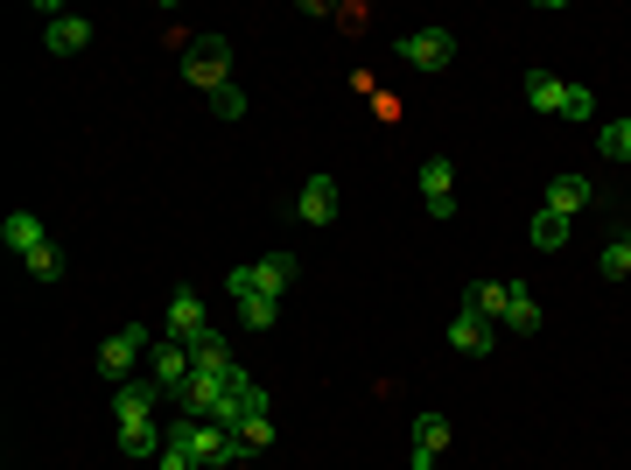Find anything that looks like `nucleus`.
<instances>
[{
  "mask_svg": "<svg viewBox=\"0 0 631 470\" xmlns=\"http://www.w3.org/2000/svg\"><path fill=\"white\" fill-rule=\"evenodd\" d=\"M155 401H162L155 380H127L120 393H112V415H120V449H127V457H162L168 428H155Z\"/></svg>",
  "mask_w": 631,
  "mask_h": 470,
  "instance_id": "obj_1",
  "label": "nucleus"
},
{
  "mask_svg": "<svg viewBox=\"0 0 631 470\" xmlns=\"http://www.w3.org/2000/svg\"><path fill=\"white\" fill-rule=\"evenodd\" d=\"M568 225H576V218H562V211H547V204H541V211H533V247H568Z\"/></svg>",
  "mask_w": 631,
  "mask_h": 470,
  "instance_id": "obj_21",
  "label": "nucleus"
},
{
  "mask_svg": "<svg viewBox=\"0 0 631 470\" xmlns=\"http://www.w3.org/2000/svg\"><path fill=\"white\" fill-rule=\"evenodd\" d=\"M183 78H189V85H197V91H204V99H210V91H225V85H232V78H225V43H218V35H204V43H197V50H189V64H183Z\"/></svg>",
  "mask_w": 631,
  "mask_h": 470,
  "instance_id": "obj_6",
  "label": "nucleus"
},
{
  "mask_svg": "<svg viewBox=\"0 0 631 470\" xmlns=\"http://www.w3.org/2000/svg\"><path fill=\"white\" fill-rule=\"evenodd\" d=\"M505 303H512V288H505V281H477L464 309H477V316H491V324H499V316H505Z\"/></svg>",
  "mask_w": 631,
  "mask_h": 470,
  "instance_id": "obj_20",
  "label": "nucleus"
},
{
  "mask_svg": "<svg viewBox=\"0 0 631 470\" xmlns=\"http://www.w3.org/2000/svg\"><path fill=\"white\" fill-rule=\"evenodd\" d=\"M597 267H603V281H631V239H610Z\"/></svg>",
  "mask_w": 631,
  "mask_h": 470,
  "instance_id": "obj_24",
  "label": "nucleus"
},
{
  "mask_svg": "<svg viewBox=\"0 0 631 470\" xmlns=\"http://www.w3.org/2000/svg\"><path fill=\"white\" fill-rule=\"evenodd\" d=\"M449 449V422L443 415H414V463H435Z\"/></svg>",
  "mask_w": 631,
  "mask_h": 470,
  "instance_id": "obj_15",
  "label": "nucleus"
},
{
  "mask_svg": "<svg viewBox=\"0 0 631 470\" xmlns=\"http://www.w3.org/2000/svg\"><path fill=\"white\" fill-rule=\"evenodd\" d=\"M449 345H456V351H470V359H485V351L499 345V330H491V316L464 309V316H456V324H449Z\"/></svg>",
  "mask_w": 631,
  "mask_h": 470,
  "instance_id": "obj_10",
  "label": "nucleus"
},
{
  "mask_svg": "<svg viewBox=\"0 0 631 470\" xmlns=\"http://www.w3.org/2000/svg\"><path fill=\"white\" fill-rule=\"evenodd\" d=\"M505 288H512V303H505V316H499V324H505V330H520V337H533V330H541V303H533V295L520 288V281H505Z\"/></svg>",
  "mask_w": 631,
  "mask_h": 470,
  "instance_id": "obj_16",
  "label": "nucleus"
},
{
  "mask_svg": "<svg viewBox=\"0 0 631 470\" xmlns=\"http://www.w3.org/2000/svg\"><path fill=\"white\" fill-rule=\"evenodd\" d=\"M274 316H281V303H274V295H253V303H239V324H246V330H266Z\"/></svg>",
  "mask_w": 631,
  "mask_h": 470,
  "instance_id": "obj_26",
  "label": "nucleus"
},
{
  "mask_svg": "<svg viewBox=\"0 0 631 470\" xmlns=\"http://www.w3.org/2000/svg\"><path fill=\"white\" fill-rule=\"evenodd\" d=\"M421 204H428V218H449L456 211V168L443 155L421 162Z\"/></svg>",
  "mask_w": 631,
  "mask_h": 470,
  "instance_id": "obj_7",
  "label": "nucleus"
},
{
  "mask_svg": "<svg viewBox=\"0 0 631 470\" xmlns=\"http://www.w3.org/2000/svg\"><path fill=\"white\" fill-rule=\"evenodd\" d=\"M400 64H414V70H449V64H456V35H449V29H414V35H400Z\"/></svg>",
  "mask_w": 631,
  "mask_h": 470,
  "instance_id": "obj_4",
  "label": "nucleus"
},
{
  "mask_svg": "<svg viewBox=\"0 0 631 470\" xmlns=\"http://www.w3.org/2000/svg\"><path fill=\"white\" fill-rule=\"evenodd\" d=\"M197 449H204V470H239V463H246L239 428H210V422H204V442H197Z\"/></svg>",
  "mask_w": 631,
  "mask_h": 470,
  "instance_id": "obj_9",
  "label": "nucleus"
},
{
  "mask_svg": "<svg viewBox=\"0 0 631 470\" xmlns=\"http://www.w3.org/2000/svg\"><path fill=\"white\" fill-rule=\"evenodd\" d=\"M197 442H204V422H189V415L168 422V442H162L155 463H162V470H204V449H197Z\"/></svg>",
  "mask_w": 631,
  "mask_h": 470,
  "instance_id": "obj_5",
  "label": "nucleus"
},
{
  "mask_svg": "<svg viewBox=\"0 0 631 470\" xmlns=\"http://www.w3.org/2000/svg\"><path fill=\"white\" fill-rule=\"evenodd\" d=\"M148 380H155L162 393H176V401H183V386L197 380V359H189V345H176V337H162V345L148 351Z\"/></svg>",
  "mask_w": 631,
  "mask_h": 470,
  "instance_id": "obj_3",
  "label": "nucleus"
},
{
  "mask_svg": "<svg viewBox=\"0 0 631 470\" xmlns=\"http://www.w3.org/2000/svg\"><path fill=\"white\" fill-rule=\"evenodd\" d=\"M260 281H266V295H274V303H289V288H295V253H266V260H260Z\"/></svg>",
  "mask_w": 631,
  "mask_h": 470,
  "instance_id": "obj_19",
  "label": "nucleus"
},
{
  "mask_svg": "<svg viewBox=\"0 0 631 470\" xmlns=\"http://www.w3.org/2000/svg\"><path fill=\"white\" fill-rule=\"evenodd\" d=\"M239 442H246V457H253V449H266V442H274V422H266V415H260V422H246V428H239Z\"/></svg>",
  "mask_w": 631,
  "mask_h": 470,
  "instance_id": "obj_29",
  "label": "nucleus"
},
{
  "mask_svg": "<svg viewBox=\"0 0 631 470\" xmlns=\"http://www.w3.org/2000/svg\"><path fill=\"white\" fill-rule=\"evenodd\" d=\"M197 330H210V324H204V295H197V288H176V303H168V337L189 345Z\"/></svg>",
  "mask_w": 631,
  "mask_h": 470,
  "instance_id": "obj_11",
  "label": "nucleus"
},
{
  "mask_svg": "<svg viewBox=\"0 0 631 470\" xmlns=\"http://www.w3.org/2000/svg\"><path fill=\"white\" fill-rule=\"evenodd\" d=\"M189 359H197V372H232V345H225V330H197L189 337Z\"/></svg>",
  "mask_w": 631,
  "mask_h": 470,
  "instance_id": "obj_14",
  "label": "nucleus"
},
{
  "mask_svg": "<svg viewBox=\"0 0 631 470\" xmlns=\"http://www.w3.org/2000/svg\"><path fill=\"white\" fill-rule=\"evenodd\" d=\"M597 147H603L610 162H631V120H610L603 134H597Z\"/></svg>",
  "mask_w": 631,
  "mask_h": 470,
  "instance_id": "obj_25",
  "label": "nucleus"
},
{
  "mask_svg": "<svg viewBox=\"0 0 631 470\" xmlns=\"http://www.w3.org/2000/svg\"><path fill=\"white\" fill-rule=\"evenodd\" d=\"M29 274H35V281H64V253H56V247L29 253Z\"/></svg>",
  "mask_w": 631,
  "mask_h": 470,
  "instance_id": "obj_28",
  "label": "nucleus"
},
{
  "mask_svg": "<svg viewBox=\"0 0 631 470\" xmlns=\"http://www.w3.org/2000/svg\"><path fill=\"white\" fill-rule=\"evenodd\" d=\"M589 112H597V99H589V85H562V120H568V127H583Z\"/></svg>",
  "mask_w": 631,
  "mask_h": 470,
  "instance_id": "obj_23",
  "label": "nucleus"
},
{
  "mask_svg": "<svg viewBox=\"0 0 631 470\" xmlns=\"http://www.w3.org/2000/svg\"><path fill=\"white\" fill-rule=\"evenodd\" d=\"M624 239H631V225H624Z\"/></svg>",
  "mask_w": 631,
  "mask_h": 470,
  "instance_id": "obj_31",
  "label": "nucleus"
},
{
  "mask_svg": "<svg viewBox=\"0 0 631 470\" xmlns=\"http://www.w3.org/2000/svg\"><path fill=\"white\" fill-rule=\"evenodd\" d=\"M526 106L562 120V78H554V70H526Z\"/></svg>",
  "mask_w": 631,
  "mask_h": 470,
  "instance_id": "obj_17",
  "label": "nucleus"
},
{
  "mask_svg": "<svg viewBox=\"0 0 631 470\" xmlns=\"http://www.w3.org/2000/svg\"><path fill=\"white\" fill-rule=\"evenodd\" d=\"M414 470H443V463H414Z\"/></svg>",
  "mask_w": 631,
  "mask_h": 470,
  "instance_id": "obj_30",
  "label": "nucleus"
},
{
  "mask_svg": "<svg viewBox=\"0 0 631 470\" xmlns=\"http://www.w3.org/2000/svg\"><path fill=\"white\" fill-rule=\"evenodd\" d=\"M210 112H218V120H246V91H239V85L210 91Z\"/></svg>",
  "mask_w": 631,
  "mask_h": 470,
  "instance_id": "obj_27",
  "label": "nucleus"
},
{
  "mask_svg": "<svg viewBox=\"0 0 631 470\" xmlns=\"http://www.w3.org/2000/svg\"><path fill=\"white\" fill-rule=\"evenodd\" d=\"M148 351H155V345H148V330H141V324H127V330H112L106 345H99V372H106L112 386H127V380H133V365H141Z\"/></svg>",
  "mask_w": 631,
  "mask_h": 470,
  "instance_id": "obj_2",
  "label": "nucleus"
},
{
  "mask_svg": "<svg viewBox=\"0 0 631 470\" xmlns=\"http://www.w3.org/2000/svg\"><path fill=\"white\" fill-rule=\"evenodd\" d=\"M295 218H302V225H330V218H337V176H309V183H302Z\"/></svg>",
  "mask_w": 631,
  "mask_h": 470,
  "instance_id": "obj_8",
  "label": "nucleus"
},
{
  "mask_svg": "<svg viewBox=\"0 0 631 470\" xmlns=\"http://www.w3.org/2000/svg\"><path fill=\"white\" fill-rule=\"evenodd\" d=\"M583 204H589V183H583V176H554V183H547V211L576 218Z\"/></svg>",
  "mask_w": 631,
  "mask_h": 470,
  "instance_id": "obj_18",
  "label": "nucleus"
},
{
  "mask_svg": "<svg viewBox=\"0 0 631 470\" xmlns=\"http://www.w3.org/2000/svg\"><path fill=\"white\" fill-rule=\"evenodd\" d=\"M0 239H8V247L22 253V260L50 247V232H43V218H35V211H8V225H0Z\"/></svg>",
  "mask_w": 631,
  "mask_h": 470,
  "instance_id": "obj_12",
  "label": "nucleus"
},
{
  "mask_svg": "<svg viewBox=\"0 0 631 470\" xmlns=\"http://www.w3.org/2000/svg\"><path fill=\"white\" fill-rule=\"evenodd\" d=\"M225 288H232V303H253V295H266V281H260V260H239V267L225 274Z\"/></svg>",
  "mask_w": 631,
  "mask_h": 470,
  "instance_id": "obj_22",
  "label": "nucleus"
},
{
  "mask_svg": "<svg viewBox=\"0 0 631 470\" xmlns=\"http://www.w3.org/2000/svg\"><path fill=\"white\" fill-rule=\"evenodd\" d=\"M43 43H50V56H78L91 43V22L85 14H56V22L43 29Z\"/></svg>",
  "mask_w": 631,
  "mask_h": 470,
  "instance_id": "obj_13",
  "label": "nucleus"
}]
</instances>
